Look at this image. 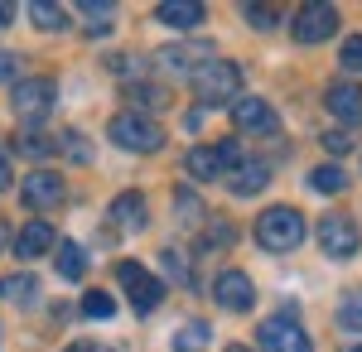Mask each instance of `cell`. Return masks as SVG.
Instances as JSON below:
<instances>
[{"mask_svg":"<svg viewBox=\"0 0 362 352\" xmlns=\"http://www.w3.org/2000/svg\"><path fill=\"white\" fill-rule=\"evenodd\" d=\"M256 242L266 246V251H295V246L305 242V213L300 208H266V213L256 217Z\"/></svg>","mask_w":362,"mask_h":352,"instance_id":"cell-1","label":"cell"},{"mask_svg":"<svg viewBox=\"0 0 362 352\" xmlns=\"http://www.w3.org/2000/svg\"><path fill=\"white\" fill-rule=\"evenodd\" d=\"M338 63H343L348 73H362V34L343 39V54H338Z\"/></svg>","mask_w":362,"mask_h":352,"instance_id":"cell-29","label":"cell"},{"mask_svg":"<svg viewBox=\"0 0 362 352\" xmlns=\"http://www.w3.org/2000/svg\"><path fill=\"white\" fill-rule=\"evenodd\" d=\"M319 246H324V256H334V261H353L358 256V246H362V232H358V222L353 217H324L319 222Z\"/></svg>","mask_w":362,"mask_h":352,"instance_id":"cell-8","label":"cell"},{"mask_svg":"<svg viewBox=\"0 0 362 352\" xmlns=\"http://www.w3.org/2000/svg\"><path fill=\"white\" fill-rule=\"evenodd\" d=\"M5 242H10V222L0 217V251H5Z\"/></svg>","mask_w":362,"mask_h":352,"instance_id":"cell-36","label":"cell"},{"mask_svg":"<svg viewBox=\"0 0 362 352\" xmlns=\"http://www.w3.org/2000/svg\"><path fill=\"white\" fill-rule=\"evenodd\" d=\"M15 145H20V155H29V160H44V155L54 150V140H49V136H39V131H29V136H20Z\"/></svg>","mask_w":362,"mask_h":352,"instance_id":"cell-27","label":"cell"},{"mask_svg":"<svg viewBox=\"0 0 362 352\" xmlns=\"http://www.w3.org/2000/svg\"><path fill=\"white\" fill-rule=\"evenodd\" d=\"M290 29H295V39L300 44H324V39H334L338 34V10L334 5H300L295 10V20H290Z\"/></svg>","mask_w":362,"mask_h":352,"instance_id":"cell-9","label":"cell"},{"mask_svg":"<svg viewBox=\"0 0 362 352\" xmlns=\"http://www.w3.org/2000/svg\"><path fill=\"white\" fill-rule=\"evenodd\" d=\"M358 352H362V348H358Z\"/></svg>","mask_w":362,"mask_h":352,"instance_id":"cell-37","label":"cell"},{"mask_svg":"<svg viewBox=\"0 0 362 352\" xmlns=\"http://www.w3.org/2000/svg\"><path fill=\"white\" fill-rule=\"evenodd\" d=\"M0 189H10V155L0 150Z\"/></svg>","mask_w":362,"mask_h":352,"instance_id":"cell-33","label":"cell"},{"mask_svg":"<svg viewBox=\"0 0 362 352\" xmlns=\"http://www.w3.org/2000/svg\"><path fill=\"white\" fill-rule=\"evenodd\" d=\"M184 164H189V174L198 184H213V179H223L242 164V150H237V140H213V145H194Z\"/></svg>","mask_w":362,"mask_h":352,"instance_id":"cell-3","label":"cell"},{"mask_svg":"<svg viewBox=\"0 0 362 352\" xmlns=\"http://www.w3.org/2000/svg\"><path fill=\"white\" fill-rule=\"evenodd\" d=\"M160 261H165V271L174 275V280H184V261H179V251H165Z\"/></svg>","mask_w":362,"mask_h":352,"instance_id":"cell-31","label":"cell"},{"mask_svg":"<svg viewBox=\"0 0 362 352\" xmlns=\"http://www.w3.org/2000/svg\"><path fill=\"white\" fill-rule=\"evenodd\" d=\"M116 280H121V290L131 295V309H136V314H155V304L165 299V285L145 271L140 261H121V266H116Z\"/></svg>","mask_w":362,"mask_h":352,"instance_id":"cell-6","label":"cell"},{"mask_svg":"<svg viewBox=\"0 0 362 352\" xmlns=\"http://www.w3.org/2000/svg\"><path fill=\"white\" fill-rule=\"evenodd\" d=\"M232 121H237V131H251V136H271L280 126L276 107L266 102V97H237V107H232Z\"/></svg>","mask_w":362,"mask_h":352,"instance_id":"cell-11","label":"cell"},{"mask_svg":"<svg viewBox=\"0 0 362 352\" xmlns=\"http://www.w3.org/2000/svg\"><path fill=\"white\" fill-rule=\"evenodd\" d=\"M78 10L87 15V25H92V34H107V29H112V5H107V0H97V5L87 0V5H78Z\"/></svg>","mask_w":362,"mask_h":352,"instance_id":"cell-26","label":"cell"},{"mask_svg":"<svg viewBox=\"0 0 362 352\" xmlns=\"http://www.w3.org/2000/svg\"><path fill=\"white\" fill-rule=\"evenodd\" d=\"M266 179H271V169H266L261 160H242L232 174H227V189L237 193V198H251V193L266 189Z\"/></svg>","mask_w":362,"mask_h":352,"instance_id":"cell-16","label":"cell"},{"mask_svg":"<svg viewBox=\"0 0 362 352\" xmlns=\"http://www.w3.org/2000/svg\"><path fill=\"white\" fill-rule=\"evenodd\" d=\"M324 107L334 111L343 126H353V121H362V87L358 82H334L324 92Z\"/></svg>","mask_w":362,"mask_h":352,"instance_id":"cell-14","label":"cell"},{"mask_svg":"<svg viewBox=\"0 0 362 352\" xmlns=\"http://www.w3.org/2000/svg\"><path fill=\"white\" fill-rule=\"evenodd\" d=\"M83 314H87V319H112L116 299L107 295V290H92V295H83Z\"/></svg>","mask_w":362,"mask_h":352,"instance_id":"cell-25","label":"cell"},{"mask_svg":"<svg viewBox=\"0 0 362 352\" xmlns=\"http://www.w3.org/2000/svg\"><path fill=\"white\" fill-rule=\"evenodd\" d=\"M20 198H25L29 208H58L63 203V179L49 174V169H34L25 179V189H20Z\"/></svg>","mask_w":362,"mask_h":352,"instance_id":"cell-13","label":"cell"},{"mask_svg":"<svg viewBox=\"0 0 362 352\" xmlns=\"http://www.w3.org/2000/svg\"><path fill=\"white\" fill-rule=\"evenodd\" d=\"M155 63L165 68V73H198V68H208L213 63V44H203V39H184V44H165Z\"/></svg>","mask_w":362,"mask_h":352,"instance_id":"cell-10","label":"cell"},{"mask_svg":"<svg viewBox=\"0 0 362 352\" xmlns=\"http://www.w3.org/2000/svg\"><path fill=\"white\" fill-rule=\"evenodd\" d=\"M10 20H15V10H10V5H0V29L10 25Z\"/></svg>","mask_w":362,"mask_h":352,"instance_id":"cell-35","label":"cell"},{"mask_svg":"<svg viewBox=\"0 0 362 352\" xmlns=\"http://www.w3.org/2000/svg\"><path fill=\"white\" fill-rule=\"evenodd\" d=\"M256 343H261V352H314V343H309V333L290 314H276V319H266V324L256 328Z\"/></svg>","mask_w":362,"mask_h":352,"instance_id":"cell-7","label":"cell"},{"mask_svg":"<svg viewBox=\"0 0 362 352\" xmlns=\"http://www.w3.org/2000/svg\"><path fill=\"white\" fill-rule=\"evenodd\" d=\"M68 155H73V160H78V164L87 160V150H83V140H78V136H68Z\"/></svg>","mask_w":362,"mask_h":352,"instance_id":"cell-32","label":"cell"},{"mask_svg":"<svg viewBox=\"0 0 362 352\" xmlns=\"http://www.w3.org/2000/svg\"><path fill=\"white\" fill-rule=\"evenodd\" d=\"M44 251H54V227H49V222H25V227L15 232V256H20V261H34V256H44Z\"/></svg>","mask_w":362,"mask_h":352,"instance_id":"cell-15","label":"cell"},{"mask_svg":"<svg viewBox=\"0 0 362 352\" xmlns=\"http://www.w3.org/2000/svg\"><path fill=\"white\" fill-rule=\"evenodd\" d=\"M242 15H247V25H256V29L280 25V10H271V5H242Z\"/></svg>","mask_w":362,"mask_h":352,"instance_id":"cell-28","label":"cell"},{"mask_svg":"<svg viewBox=\"0 0 362 352\" xmlns=\"http://www.w3.org/2000/svg\"><path fill=\"white\" fill-rule=\"evenodd\" d=\"M87 271V251L78 242H58V275L63 280H83Z\"/></svg>","mask_w":362,"mask_h":352,"instance_id":"cell-19","label":"cell"},{"mask_svg":"<svg viewBox=\"0 0 362 352\" xmlns=\"http://www.w3.org/2000/svg\"><path fill=\"white\" fill-rule=\"evenodd\" d=\"M58 102V87L54 78H20L15 82V92H10V111L20 116V121H44Z\"/></svg>","mask_w":362,"mask_h":352,"instance_id":"cell-5","label":"cell"},{"mask_svg":"<svg viewBox=\"0 0 362 352\" xmlns=\"http://www.w3.org/2000/svg\"><path fill=\"white\" fill-rule=\"evenodd\" d=\"M5 78H15V58H10V54H0V82H5Z\"/></svg>","mask_w":362,"mask_h":352,"instance_id":"cell-34","label":"cell"},{"mask_svg":"<svg viewBox=\"0 0 362 352\" xmlns=\"http://www.w3.org/2000/svg\"><path fill=\"white\" fill-rule=\"evenodd\" d=\"M0 299L29 304V299H39V280H34V275H5V280H0Z\"/></svg>","mask_w":362,"mask_h":352,"instance_id":"cell-20","label":"cell"},{"mask_svg":"<svg viewBox=\"0 0 362 352\" xmlns=\"http://www.w3.org/2000/svg\"><path fill=\"white\" fill-rule=\"evenodd\" d=\"M29 20L54 34V29H68V10L63 5H49V0H29Z\"/></svg>","mask_w":362,"mask_h":352,"instance_id":"cell-22","label":"cell"},{"mask_svg":"<svg viewBox=\"0 0 362 352\" xmlns=\"http://www.w3.org/2000/svg\"><path fill=\"white\" fill-rule=\"evenodd\" d=\"M194 92L198 102H237V92H242V68L237 63H227V58H213L208 68H198L194 73Z\"/></svg>","mask_w":362,"mask_h":352,"instance_id":"cell-4","label":"cell"},{"mask_svg":"<svg viewBox=\"0 0 362 352\" xmlns=\"http://www.w3.org/2000/svg\"><path fill=\"white\" fill-rule=\"evenodd\" d=\"M338 324L348 333H362V290H348L343 304H338Z\"/></svg>","mask_w":362,"mask_h":352,"instance_id":"cell-24","label":"cell"},{"mask_svg":"<svg viewBox=\"0 0 362 352\" xmlns=\"http://www.w3.org/2000/svg\"><path fill=\"white\" fill-rule=\"evenodd\" d=\"M309 189L314 193H343L348 189V174H343L338 164H319V169L309 174Z\"/></svg>","mask_w":362,"mask_h":352,"instance_id":"cell-23","label":"cell"},{"mask_svg":"<svg viewBox=\"0 0 362 352\" xmlns=\"http://www.w3.org/2000/svg\"><path fill=\"white\" fill-rule=\"evenodd\" d=\"M107 136H112V145H121V150H136V155H155V150L165 145L160 121H150V116H140V111H121V116H112Z\"/></svg>","mask_w":362,"mask_h":352,"instance_id":"cell-2","label":"cell"},{"mask_svg":"<svg viewBox=\"0 0 362 352\" xmlns=\"http://www.w3.org/2000/svg\"><path fill=\"white\" fill-rule=\"evenodd\" d=\"M324 150H329V155L338 160V155H348V150H353V140L343 136V131H334V136H324Z\"/></svg>","mask_w":362,"mask_h":352,"instance_id":"cell-30","label":"cell"},{"mask_svg":"<svg viewBox=\"0 0 362 352\" xmlns=\"http://www.w3.org/2000/svg\"><path fill=\"white\" fill-rule=\"evenodd\" d=\"M155 15H160V25H169V29H198L203 25V5H198V0H165Z\"/></svg>","mask_w":362,"mask_h":352,"instance_id":"cell-18","label":"cell"},{"mask_svg":"<svg viewBox=\"0 0 362 352\" xmlns=\"http://www.w3.org/2000/svg\"><path fill=\"white\" fill-rule=\"evenodd\" d=\"M213 299L223 304L227 314H247L251 304H256V285L247 280V271H223L218 285H213Z\"/></svg>","mask_w":362,"mask_h":352,"instance_id":"cell-12","label":"cell"},{"mask_svg":"<svg viewBox=\"0 0 362 352\" xmlns=\"http://www.w3.org/2000/svg\"><path fill=\"white\" fill-rule=\"evenodd\" d=\"M112 222L116 227H145L150 222V203H145V193H116L112 198Z\"/></svg>","mask_w":362,"mask_h":352,"instance_id":"cell-17","label":"cell"},{"mask_svg":"<svg viewBox=\"0 0 362 352\" xmlns=\"http://www.w3.org/2000/svg\"><path fill=\"white\" fill-rule=\"evenodd\" d=\"M208 343H213V328L203 324V319L184 324V328H179V338H174V348H179V352H208Z\"/></svg>","mask_w":362,"mask_h":352,"instance_id":"cell-21","label":"cell"}]
</instances>
